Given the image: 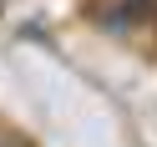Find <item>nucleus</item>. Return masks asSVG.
<instances>
[{
	"label": "nucleus",
	"mask_w": 157,
	"mask_h": 147,
	"mask_svg": "<svg viewBox=\"0 0 157 147\" xmlns=\"http://www.w3.org/2000/svg\"><path fill=\"white\" fill-rule=\"evenodd\" d=\"M0 147H36L31 137H21V132H0Z\"/></svg>",
	"instance_id": "1"
}]
</instances>
